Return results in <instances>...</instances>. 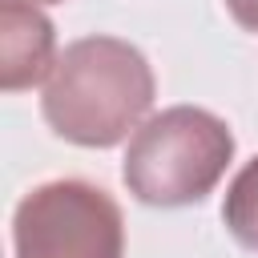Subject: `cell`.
<instances>
[{
  "label": "cell",
  "instance_id": "1",
  "mask_svg": "<svg viewBox=\"0 0 258 258\" xmlns=\"http://www.w3.org/2000/svg\"><path fill=\"white\" fill-rule=\"evenodd\" d=\"M153 105V73L149 60L117 36H85L73 40L44 85L40 109L56 137L109 149L145 125Z\"/></svg>",
  "mask_w": 258,
  "mask_h": 258
},
{
  "label": "cell",
  "instance_id": "2",
  "mask_svg": "<svg viewBox=\"0 0 258 258\" xmlns=\"http://www.w3.org/2000/svg\"><path fill=\"white\" fill-rule=\"evenodd\" d=\"M234 157V133L222 117L194 105L153 113L125 149L121 177L145 206H194L226 173Z\"/></svg>",
  "mask_w": 258,
  "mask_h": 258
},
{
  "label": "cell",
  "instance_id": "3",
  "mask_svg": "<svg viewBox=\"0 0 258 258\" xmlns=\"http://www.w3.org/2000/svg\"><path fill=\"white\" fill-rule=\"evenodd\" d=\"M16 258H121L125 222L117 202L89 181L36 185L12 218Z\"/></svg>",
  "mask_w": 258,
  "mask_h": 258
},
{
  "label": "cell",
  "instance_id": "4",
  "mask_svg": "<svg viewBox=\"0 0 258 258\" xmlns=\"http://www.w3.org/2000/svg\"><path fill=\"white\" fill-rule=\"evenodd\" d=\"M56 64L52 24L36 4L0 0V89H32Z\"/></svg>",
  "mask_w": 258,
  "mask_h": 258
},
{
  "label": "cell",
  "instance_id": "5",
  "mask_svg": "<svg viewBox=\"0 0 258 258\" xmlns=\"http://www.w3.org/2000/svg\"><path fill=\"white\" fill-rule=\"evenodd\" d=\"M222 222L246 250L258 254V157L246 161L238 177L230 181L226 202H222Z\"/></svg>",
  "mask_w": 258,
  "mask_h": 258
},
{
  "label": "cell",
  "instance_id": "6",
  "mask_svg": "<svg viewBox=\"0 0 258 258\" xmlns=\"http://www.w3.org/2000/svg\"><path fill=\"white\" fill-rule=\"evenodd\" d=\"M226 8L246 32H258V0H226Z\"/></svg>",
  "mask_w": 258,
  "mask_h": 258
},
{
  "label": "cell",
  "instance_id": "7",
  "mask_svg": "<svg viewBox=\"0 0 258 258\" xmlns=\"http://www.w3.org/2000/svg\"><path fill=\"white\" fill-rule=\"evenodd\" d=\"M24 4H60V0H24Z\"/></svg>",
  "mask_w": 258,
  "mask_h": 258
}]
</instances>
